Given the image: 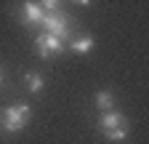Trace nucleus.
Listing matches in <instances>:
<instances>
[{"label": "nucleus", "mask_w": 149, "mask_h": 144, "mask_svg": "<svg viewBox=\"0 0 149 144\" xmlns=\"http://www.w3.org/2000/svg\"><path fill=\"white\" fill-rule=\"evenodd\" d=\"M96 107L101 112H109L112 107H115V96H112V91H99L96 94Z\"/></svg>", "instance_id": "obj_8"}, {"label": "nucleus", "mask_w": 149, "mask_h": 144, "mask_svg": "<svg viewBox=\"0 0 149 144\" xmlns=\"http://www.w3.org/2000/svg\"><path fill=\"white\" fill-rule=\"evenodd\" d=\"M19 22H22V24H27V27L40 24V22H43V8L37 6L35 0H24L22 11H19Z\"/></svg>", "instance_id": "obj_4"}, {"label": "nucleus", "mask_w": 149, "mask_h": 144, "mask_svg": "<svg viewBox=\"0 0 149 144\" xmlns=\"http://www.w3.org/2000/svg\"><path fill=\"white\" fill-rule=\"evenodd\" d=\"M128 134H130V125H125V128H115V131H107L104 136H107V141H123V139H128Z\"/></svg>", "instance_id": "obj_9"}, {"label": "nucleus", "mask_w": 149, "mask_h": 144, "mask_svg": "<svg viewBox=\"0 0 149 144\" xmlns=\"http://www.w3.org/2000/svg\"><path fill=\"white\" fill-rule=\"evenodd\" d=\"M43 27H45V32H51V35H56V38H69L72 35V19L67 13H61V11H56V13H43V22H40Z\"/></svg>", "instance_id": "obj_2"}, {"label": "nucleus", "mask_w": 149, "mask_h": 144, "mask_svg": "<svg viewBox=\"0 0 149 144\" xmlns=\"http://www.w3.org/2000/svg\"><path fill=\"white\" fill-rule=\"evenodd\" d=\"M37 6L43 8V13H56V11H61V0H40Z\"/></svg>", "instance_id": "obj_10"}, {"label": "nucleus", "mask_w": 149, "mask_h": 144, "mask_svg": "<svg viewBox=\"0 0 149 144\" xmlns=\"http://www.w3.org/2000/svg\"><path fill=\"white\" fill-rule=\"evenodd\" d=\"M35 51H37L40 59H51V56H56V53L64 51V40L56 38V35H51V32H40L35 38Z\"/></svg>", "instance_id": "obj_3"}, {"label": "nucleus", "mask_w": 149, "mask_h": 144, "mask_svg": "<svg viewBox=\"0 0 149 144\" xmlns=\"http://www.w3.org/2000/svg\"><path fill=\"white\" fill-rule=\"evenodd\" d=\"M74 3H80V6H91V3H96V0H74Z\"/></svg>", "instance_id": "obj_11"}, {"label": "nucleus", "mask_w": 149, "mask_h": 144, "mask_svg": "<svg viewBox=\"0 0 149 144\" xmlns=\"http://www.w3.org/2000/svg\"><path fill=\"white\" fill-rule=\"evenodd\" d=\"M128 125V120H125V115H120V112H101V117H99V128H101V134H107V131H115V128H125Z\"/></svg>", "instance_id": "obj_6"}, {"label": "nucleus", "mask_w": 149, "mask_h": 144, "mask_svg": "<svg viewBox=\"0 0 149 144\" xmlns=\"http://www.w3.org/2000/svg\"><path fill=\"white\" fill-rule=\"evenodd\" d=\"M24 83H27V88L32 94H40L43 88H45V78L40 75V72H27L24 75Z\"/></svg>", "instance_id": "obj_7"}, {"label": "nucleus", "mask_w": 149, "mask_h": 144, "mask_svg": "<svg viewBox=\"0 0 149 144\" xmlns=\"http://www.w3.org/2000/svg\"><path fill=\"white\" fill-rule=\"evenodd\" d=\"M67 43H69V51H72V53L83 56V53H88V51L93 48V43H96V40H93V35L83 32V35H69Z\"/></svg>", "instance_id": "obj_5"}, {"label": "nucleus", "mask_w": 149, "mask_h": 144, "mask_svg": "<svg viewBox=\"0 0 149 144\" xmlns=\"http://www.w3.org/2000/svg\"><path fill=\"white\" fill-rule=\"evenodd\" d=\"M32 120V107L29 104H11L0 112V128L6 134H19L24 131Z\"/></svg>", "instance_id": "obj_1"}, {"label": "nucleus", "mask_w": 149, "mask_h": 144, "mask_svg": "<svg viewBox=\"0 0 149 144\" xmlns=\"http://www.w3.org/2000/svg\"><path fill=\"white\" fill-rule=\"evenodd\" d=\"M3 80H6V72H3V67H0V85H3Z\"/></svg>", "instance_id": "obj_12"}]
</instances>
